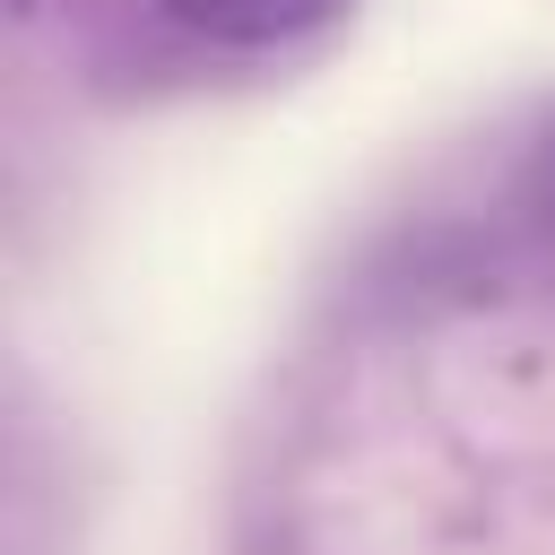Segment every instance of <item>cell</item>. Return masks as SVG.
<instances>
[{
    "label": "cell",
    "instance_id": "1",
    "mask_svg": "<svg viewBox=\"0 0 555 555\" xmlns=\"http://www.w3.org/2000/svg\"><path fill=\"white\" fill-rule=\"evenodd\" d=\"M173 26L208 35V43H234V52H260V43H295L312 26H330L347 0H156Z\"/></svg>",
    "mask_w": 555,
    "mask_h": 555
},
{
    "label": "cell",
    "instance_id": "2",
    "mask_svg": "<svg viewBox=\"0 0 555 555\" xmlns=\"http://www.w3.org/2000/svg\"><path fill=\"white\" fill-rule=\"evenodd\" d=\"M520 182H529V208L555 225V121L538 130V147H529V173H520Z\"/></svg>",
    "mask_w": 555,
    "mask_h": 555
}]
</instances>
